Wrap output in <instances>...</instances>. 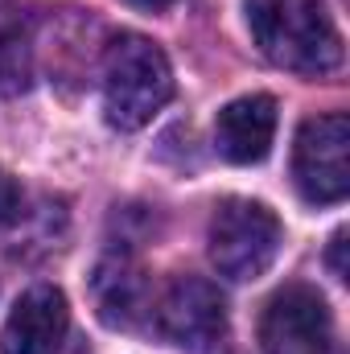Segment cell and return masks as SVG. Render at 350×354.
<instances>
[{"label":"cell","mask_w":350,"mask_h":354,"mask_svg":"<svg viewBox=\"0 0 350 354\" xmlns=\"http://www.w3.org/2000/svg\"><path fill=\"white\" fill-rule=\"evenodd\" d=\"M252 41L293 75H330L342 66V33L326 0H243Z\"/></svg>","instance_id":"cell-1"},{"label":"cell","mask_w":350,"mask_h":354,"mask_svg":"<svg viewBox=\"0 0 350 354\" xmlns=\"http://www.w3.org/2000/svg\"><path fill=\"white\" fill-rule=\"evenodd\" d=\"M103 115L120 132L153 124V115L174 99V66L161 46L140 33H120L103 54Z\"/></svg>","instance_id":"cell-2"},{"label":"cell","mask_w":350,"mask_h":354,"mask_svg":"<svg viewBox=\"0 0 350 354\" xmlns=\"http://www.w3.org/2000/svg\"><path fill=\"white\" fill-rule=\"evenodd\" d=\"M284 243L280 218L252 198H227L219 202L210 218V264L227 280H260L276 264Z\"/></svg>","instance_id":"cell-3"},{"label":"cell","mask_w":350,"mask_h":354,"mask_svg":"<svg viewBox=\"0 0 350 354\" xmlns=\"http://www.w3.org/2000/svg\"><path fill=\"white\" fill-rule=\"evenodd\" d=\"M293 181L305 202L334 206L350 194V120L313 115L301 124L293 145Z\"/></svg>","instance_id":"cell-4"},{"label":"cell","mask_w":350,"mask_h":354,"mask_svg":"<svg viewBox=\"0 0 350 354\" xmlns=\"http://www.w3.org/2000/svg\"><path fill=\"white\" fill-rule=\"evenodd\" d=\"M264 354H342L334 342V317L317 288L284 284L260 317Z\"/></svg>","instance_id":"cell-5"},{"label":"cell","mask_w":350,"mask_h":354,"mask_svg":"<svg viewBox=\"0 0 350 354\" xmlns=\"http://www.w3.org/2000/svg\"><path fill=\"white\" fill-rule=\"evenodd\" d=\"M153 326L165 342L210 346L227 330V301L202 276H177L153 305Z\"/></svg>","instance_id":"cell-6"},{"label":"cell","mask_w":350,"mask_h":354,"mask_svg":"<svg viewBox=\"0 0 350 354\" xmlns=\"http://www.w3.org/2000/svg\"><path fill=\"white\" fill-rule=\"evenodd\" d=\"M71 334L66 292L54 284H33L8 313L0 330V354H58Z\"/></svg>","instance_id":"cell-7"},{"label":"cell","mask_w":350,"mask_h":354,"mask_svg":"<svg viewBox=\"0 0 350 354\" xmlns=\"http://www.w3.org/2000/svg\"><path fill=\"white\" fill-rule=\"evenodd\" d=\"M276 140V99L272 95H239L214 120V149L231 165H260Z\"/></svg>","instance_id":"cell-8"},{"label":"cell","mask_w":350,"mask_h":354,"mask_svg":"<svg viewBox=\"0 0 350 354\" xmlns=\"http://www.w3.org/2000/svg\"><path fill=\"white\" fill-rule=\"evenodd\" d=\"M95 305H99V317L116 330H132L136 322H145L153 313L149 280L128 252H111L107 260H99V268H95Z\"/></svg>","instance_id":"cell-9"},{"label":"cell","mask_w":350,"mask_h":354,"mask_svg":"<svg viewBox=\"0 0 350 354\" xmlns=\"http://www.w3.org/2000/svg\"><path fill=\"white\" fill-rule=\"evenodd\" d=\"M21 214H25V194H21V185H17V177L0 169V227L17 223Z\"/></svg>","instance_id":"cell-10"},{"label":"cell","mask_w":350,"mask_h":354,"mask_svg":"<svg viewBox=\"0 0 350 354\" xmlns=\"http://www.w3.org/2000/svg\"><path fill=\"white\" fill-rule=\"evenodd\" d=\"M342 252H347V231H338V235L330 239V268H334L338 280H347V260H342Z\"/></svg>","instance_id":"cell-11"},{"label":"cell","mask_w":350,"mask_h":354,"mask_svg":"<svg viewBox=\"0 0 350 354\" xmlns=\"http://www.w3.org/2000/svg\"><path fill=\"white\" fill-rule=\"evenodd\" d=\"M124 4H132V8H140V12H165L174 0H124Z\"/></svg>","instance_id":"cell-12"}]
</instances>
